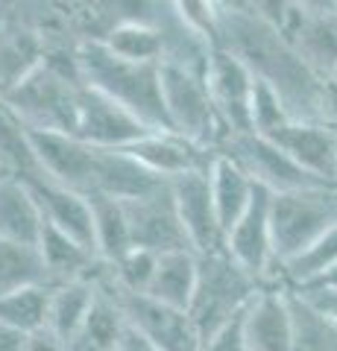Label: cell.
<instances>
[{
    "instance_id": "1",
    "label": "cell",
    "mask_w": 337,
    "mask_h": 351,
    "mask_svg": "<svg viewBox=\"0 0 337 351\" xmlns=\"http://www.w3.org/2000/svg\"><path fill=\"white\" fill-rule=\"evenodd\" d=\"M217 44L232 50L237 59H244L246 68L255 73V80L273 85L285 97L293 120H332V82H325L299 56V50L276 24H270L246 6L223 9Z\"/></svg>"
},
{
    "instance_id": "2",
    "label": "cell",
    "mask_w": 337,
    "mask_h": 351,
    "mask_svg": "<svg viewBox=\"0 0 337 351\" xmlns=\"http://www.w3.org/2000/svg\"><path fill=\"white\" fill-rule=\"evenodd\" d=\"M80 91H82V80L77 68V44L62 50L47 44L45 62L0 97L32 129L73 132Z\"/></svg>"
},
{
    "instance_id": "3",
    "label": "cell",
    "mask_w": 337,
    "mask_h": 351,
    "mask_svg": "<svg viewBox=\"0 0 337 351\" xmlns=\"http://www.w3.org/2000/svg\"><path fill=\"white\" fill-rule=\"evenodd\" d=\"M80 80L135 112L147 126L170 129L161 97V64H144L115 56L100 38L77 44Z\"/></svg>"
},
{
    "instance_id": "4",
    "label": "cell",
    "mask_w": 337,
    "mask_h": 351,
    "mask_svg": "<svg viewBox=\"0 0 337 351\" xmlns=\"http://www.w3.org/2000/svg\"><path fill=\"white\" fill-rule=\"evenodd\" d=\"M261 287L264 284L249 276L241 263H235L226 249L200 255V278L194 299L188 304V313L197 325V331L202 334V343L214 331H220L223 325L235 322Z\"/></svg>"
},
{
    "instance_id": "5",
    "label": "cell",
    "mask_w": 337,
    "mask_h": 351,
    "mask_svg": "<svg viewBox=\"0 0 337 351\" xmlns=\"http://www.w3.org/2000/svg\"><path fill=\"white\" fill-rule=\"evenodd\" d=\"M161 97H165L167 126L173 132L191 138L194 144L211 152H220L232 141V132L217 112V103L202 71L161 62Z\"/></svg>"
},
{
    "instance_id": "6",
    "label": "cell",
    "mask_w": 337,
    "mask_h": 351,
    "mask_svg": "<svg viewBox=\"0 0 337 351\" xmlns=\"http://www.w3.org/2000/svg\"><path fill=\"white\" fill-rule=\"evenodd\" d=\"M337 226V184L273 193V249L281 269ZM276 269V276H279Z\"/></svg>"
},
{
    "instance_id": "7",
    "label": "cell",
    "mask_w": 337,
    "mask_h": 351,
    "mask_svg": "<svg viewBox=\"0 0 337 351\" xmlns=\"http://www.w3.org/2000/svg\"><path fill=\"white\" fill-rule=\"evenodd\" d=\"M223 249L235 263L249 272L261 284L276 281V249H273V193L267 188L255 191V199L241 214V219L226 232Z\"/></svg>"
},
{
    "instance_id": "8",
    "label": "cell",
    "mask_w": 337,
    "mask_h": 351,
    "mask_svg": "<svg viewBox=\"0 0 337 351\" xmlns=\"http://www.w3.org/2000/svg\"><path fill=\"white\" fill-rule=\"evenodd\" d=\"M117 295H121L129 328L159 351H202V334L185 307L165 304L147 293L117 290Z\"/></svg>"
},
{
    "instance_id": "9",
    "label": "cell",
    "mask_w": 337,
    "mask_h": 351,
    "mask_svg": "<svg viewBox=\"0 0 337 351\" xmlns=\"http://www.w3.org/2000/svg\"><path fill=\"white\" fill-rule=\"evenodd\" d=\"M220 152L232 156L249 176H253L255 184L267 188L270 193H288V191L311 188V184H332V182H320L317 176H311L305 167H299L273 138L255 135V132H249V135H235Z\"/></svg>"
},
{
    "instance_id": "10",
    "label": "cell",
    "mask_w": 337,
    "mask_h": 351,
    "mask_svg": "<svg viewBox=\"0 0 337 351\" xmlns=\"http://www.w3.org/2000/svg\"><path fill=\"white\" fill-rule=\"evenodd\" d=\"M30 132V147L36 156L38 170L53 182H62L73 191L91 193L94 191V176H97V147L85 144L73 132L59 129H32Z\"/></svg>"
},
{
    "instance_id": "11",
    "label": "cell",
    "mask_w": 337,
    "mask_h": 351,
    "mask_svg": "<svg viewBox=\"0 0 337 351\" xmlns=\"http://www.w3.org/2000/svg\"><path fill=\"white\" fill-rule=\"evenodd\" d=\"M150 129L153 126H147L135 112H129L108 94L82 82L73 135H80L85 144L97 149H126L138 138H144Z\"/></svg>"
},
{
    "instance_id": "12",
    "label": "cell",
    "mask_w": 337,
    "mask_h": 351,
    "mask_svg": "<svg viewBox=\"0 0 337 351\" xmlns=\"http://www.w3.org/2000/svg\"><path fill=\"white\" fill-rule=\"evenodd\" d=\"M170 193L194 252L209 255L214 249H223V228L211 193V164L170 179Z\"/></svg>"
},
{
    "instance_id": "13",
    "label": "cell",
    "mask_w": 337,
    "mask_h": 351,
    "mask_svg": "<svg viewBox=\"0 0 337 351\" xmlns=\"http://www.w3.org/2000/svg\"><path fill=\"white\" fill-rule=\"evenodd\" d=\"M205 82L211 88V97L217 103L223 123L235 135H249L253 120H249V106H253L255 91V73L246 68L244 59H237L232 50L217 47L211 50L209 64H205Z\"/></svg>"
},
{
    "instance_id": "14",
    "label": "cell",
    "mask_w": 337,
    "mask_h": 351,
    "mask_svg": "<svg viewBox=\"0 0 337 351\" xmlns=\"http://www.w3.org/2000/svg\"><path fill=\"white\" fill-rule=\"evenodd\" d=\"M126 214H129V228H132V243L144 246L150 252H173V249H194L188 243V234L182 228V219L173 205L170 182L156 193L141 196V199H129Z\"/></svg>"
},
{
    "instance_id": "15",
    "label": "cell",
    "mask_w": 337,
    "mask_h": 351,
    "mask_svg": "<svg viewBox=\"0 0 337 351\" xmlns=\"http://www.w3.org/2000/svg\"><path fill=\"white\" fill-rule=\"evenodd\" d=\"M241 322L249 351H293V313L285 284H264Z\"/></svg>"
},
{
    "instance_id": "16",
    "label": "cell",
    "mask_w": 337,
    "mask_h": 351,
    "mask_svg": "<svg viewBox=\"0 0 337 351\" xmlns=\"http://www.w3.org/2000/svg\"><path fill=\"white\" fill-rule=\"evenodd\" d=\"M21 182H24L32 191V196H36L47 226L59 228V232H68L77 240H82L89 249H94V214H91L89 193L73 191L62 182H53L41 170L30 173L27 179H21Z\"/></svg>"
},
{
    "instance_id": "17",
    "label": "cell",
    "mask_w": 337,
    "mask_h": 351,
    "mask_svg": "<svg viewBox=\"0 0 337 351\" xmlns=\"http://www.w3.org/2000/svg\"><path fill=\"white\" fill-rule=\"evenodd\" d=\"M276 144L288 156L305 167L320 182H332L337 176V126L332 120H290L288 126L273 132Z\"/></svg>"
},
{
    "instance_id": "18",
    "label": "cell",
    "mask_w": 337,
    "mask_h": 351,
    "mask_svg": "<svg viewBox=\"0 0 337 351\" xmlns=\"http://www.w3.org/2000/svg\"><path fill=\"white\" fill-rule=\"evenodd\" d=\"M126 152H132L150 173L161 176L167 182L182 173L209 167L217 156V152L194 144L191 138H185L173 129H150L144 138H138L132 147H126Z\"/></svg>"
},
{
    "instance_id": "19",
    "label": "cell",
    "mask_w": 337,
    "mask_h": 351,
    "mask_svg": "<svg viewBox=\"0 0 337 351\" xmlns=\"http://www.w3.org/2000/svg\"><path fill=\"white\" fill-rule=\"evenodd\" d=\"M129 331L121 295L106 281V263L97 269V299L91 304L89 316L71 337L68 351H117Z\"/></svg>"
},
{
    "instance_id": "20",
    "label": "cell",
    "mask_w": 337,
    "mask_h": 351,
    "mask_svg": "<svg viewBox=\"0 0 337 351\" xmlns=\"http://www.w3.org/2000/svg\"><path fill=\"white\" fill-rule=\"evenodd\" d=\"M281 32L325 82L337 80V12H299L293 9Z\"/></svg>"
},
{
    "instance_id": "21",
    "label": "cell",
    "mask_w": 337,
    "mask_h": 351,
    "mask_svg": "<svg viewBox=\"0 0 337 351\" xmlns=\"http://www.w3.org/2000/svg\"><path fill=\"white\" fill-rule=\"evenodd\" d=\"M167 179L150 173L132 152L126 149H100L97 152V176H94V191L108 193L121 202L141 199V196L156 193L165 188Z\"/></svg>"
},
{
    "instance_id": "22",
    "label": "cell",
    "mask_w": 337,
    "mask_h": 351,
    "mask_svg": "<svg viewBox=\"0 0 337 351\" xmlns=\"http://www.w3.org/2000/svg\"><path fill=\"white\" fill-rule=\"evenodd\" d=\"M38 252L41 261L47 267L50 284H62V281H77V278H94L100 269V258L97 252L89 249L68 232H59L45 223V232L38 237Z\"/></svg>"
},
{
    "instance_id": "23",
    "label": "cell",
    "mask_w": 337,
    "mask_h": 351,
    "mask_svg": "<svg viewBox=\"0 0 337 351\" xmlns=\"http://www.w3.org/2000/svg\"><path fill=\"white\" fill-rule=\"evenodd\" d=\"M258 184L241 164L226 152H217L211 161V193H214V208L220 217L223 237L226 232L241 219V214L249 208V202L255 199Z\"/></svg>"
},
{
    "instance_id": "24",
    "label": "cell",
    "mask_w": 337,
    "mask_h": 351,
    "mask_svg": "<svg viewBox=\"0 0 337 351\" xmlns=\"http://www.w3.org/2000/svg\"><path fill=\"white\" fill-rule=\"evenodd\" d=\"M45 214L21 179H0V240L38 246Z\"/></svg>"
},
{
    "instance_id": "25",
    "label": "cell",
    "mask_w": 337,
    "mask_h": 351,
    "mask_svg": "<svg viewBox=\"0 0 337 351\" xmlns=\"http://www.w3.org/2000/svg\"><path fill=\"white\" fill-rule=\"evenodd\" d=\"M197 278H200V252H194V249L161 252L153 281L147 287V295L188 311L194 290H197Z\"/></svg>"
},
{
    "instance_id": "26",
    "label": "cell",
    "mask_w": 337,
    "mask_h": 351,
    "mask_svg": "<svg viewBox=\"0 0 337 351\" xmlns=\"http://www.w3.org/2000/svg\"><path fill=\"white\" fill-rule=\"evenodd\" d=\"M165 24L141 21V18H126V21H117V24L108 27L100 36V41L121 59L144 62V64H161V59H165V47H167Z\"/></svg>"
},
{
    "instance_id": "27",
    "label": "cell",
    "mask_w": 337,
    "mask_h": 351,
    "mask_svg": "<svg viewBox=\"0 0 337 351\" xmlns=\"http://www.w3.org/2000/svg\"><path fill=\"white\" fill-rule=\"evenodd\" d=\"M91 214H94V249L103 263H115L117 258L129 252L132 243V228H129V214L121 199L100 191L89 193Z\"/></svg>"
},
{
    "instance_id": "28",
    "label": "cell",
    "mask_w": 337,
    "mask_h": 351,
    "mask_svg": "<svg viewBox=\"0 0 337 351\" xmlns=\"http://www.w3.org/2000/svg\"><path fill=\"white\" fill-rule=\"evenodd\" d=\"M94 299H97V276L53 284L47 331H53L65 346H68L71 337L77 334V328L82 325V319L89 316Z\"/></svg>"
},
{
    "instance_id": "29",
    "label": "cell",
    "mask_w": 337,
    "mask_h": 351,
    "mask_svg": "<svg viewBox=\"0 0 337 351\" xmlns=\"http://www.w3.org/2000/svg\"><path fill=\"white\" fill-rule=\"evenodd\" d=\"M288 295L293 313V351H337V322H332L297 287H288Z\"/></svg>"
},
{
    "instance_id": "30",
    "label": "cell",
    "mask_w": 337,
    "mask_h": 351,
    "mask_svg": "<svg viewBox=\"0 0 337 351\" xmlns=\"http://www.w3.org/2000/svg\"><path fill=\"white\" fill-rule=\"evenodd\" d=\"M36 284H50L38 246L0 240V295L12 290H24V287H36Z\"/></svg>"
},
{
    "instance_id": "31",
    "label": "cell",
    "mask_w": 337,
    "mask_h": 351,
    "mask_svg": "<svg viewBox=\"0 0 337 351\" xmlns=\"http://www.w3.org/2000/svg\"><path fill=\"white\" fill-rule=\"evenodd\" d=\"M50 293L53 284H36V287L12 290L0 295V322L12 325L24 334H36L47 328L50 316Z\"/></svg>"
},
{
    "instance_id": "32",
    "label": "cell",
    "mask_w": 337,
    "mask_h": 351,
    "mask_svg": "<svg viewBox=\"0 0 337 351\" xmlns=\"http://www.w3.org/2000/svg\"><path fill=\"white\" fill-rule=\"evenodd\" d=\"M0 161L6 164L9 179H27L30 173L38 170L30 147L27 123L9 108L3 97H0Z\"/></svg>"
},
{
    "instance_id": "33",
    "label": "cell",
    "mask_w": 337,
    "mask_h": 351,
    "mask_svg": "<svg viewBox=\"0 0 337 351\" xmlns=\"http://www.w3.org/2000/svg\"><path fill=\"white\" fill-rule=\"evenodd\" d=\"M337 263V226H332L317 243H311L299 258H293L290 263L279 269L276 281L279 284H288V287H305L308 281H314L325 272L329 267Z\"/></svg>"
},
{
    "instance_id": "34",
    "label": "cell",
    "mask_w": 337,
    "mask_h": 351,
    "mask_svg": "<svg viewBox=\"0 0 337 351\" xmlns=\"http://www.w3.org/2000/svg\"><path fill=\"white\" fill-rule=\"evenodd\" d=\"M156 263H159V252L132 246L115 263H106V281L115 290H124V293H147L156 272Z\"/></svg>"
},
{
    "instance_id": "35",
    "label": "cell",
    "mask_w": 337,
    "mask_h": 351,
    "mask_svg": "<svg viewBox=\"0 0 337 351\" xmlns=\"http://www.w3.org/2000/svg\"><path fill=\"white\" fill-rule=\"evenodd\" d=\"M249 120H253V132L255 135H273L281 126H288L293 114L273 85L255 80V91H253V106H249Z\"/></svg>"
},
{
    "instance_id": "36",
    "label": "cell",
    "mask_w": 337,
    "mask_h": 351,
    "mask_svg": "<svg viewBox=\"0 0 337 351\" xmlns=\"http://www.w3.org/2000/svg\"><path fill=\"white\" fill-rule=\"evenodd\" d=\"M173 15H176L191 32H197L200 38L217 47L220 38V18H223V6L217 0H170Z\"/></svg>"
},
{
    "instance_id": "37",
    "label": "cell",
    "mask_w": 337,
    "mask_h": 351,
    "mask_svg": "<svg viewBox=\"0 0 337 351\" xmlns=\"http://www.w3.org/2000/svg\"><path fill=\"white\" fill-rule=\"evenodd\" d=\"M244 316V313H241ZM237 316L235 322L223 325L220 331H214L209 339L202 343V351H249L246 337H244V322Z\"/></svg>"
},
{
    "instance_id": "38",
    "label": "cell",
    "mask_w": 337,
    "mask_h": 351,
    "mask_svg": "<svg viewBox=\"0 0 337 351\" xmlns=\"http://www.w3.org/2000/svg\"><path fill=\"white\" fill-rule=\"evenodd\" d=\"M244 6L253 9V12L261 15L264 21H270V24H276L279 29L288 21V15L293 12L290 0H244Z\"/></svg>"
},
{
    "instance_id": "39",
    "label": "cell",
    "mask_w": 337,
    "mask_h": 351,
    "mask_svg": "<svg viewBox=\"0 0 337 351\" xmlns=\"http://www.w3.org/2000/svg\"><path fill=\"white\" fill-rule=\"evenodd\" d=\"M299 293L305 295L311 304H317L332 322H337V290H299Z\"/></svg>"
},
{
    "instance_id": "40",
    "label": "cell",
    "mask_w": 337,
    "mask_h": 351,
    "mask_svg": "<svg viewBox=\"0 0 337 351\" xmlns=\"http://www.w3.org/2000/svg\"><path fill=\"white\" fill-rule=\"evenodd\" d=\"M24 351H68V346H65L53 331H47V328H45V331H36V334L27 337Z\"/></svg>"
},
{
    "instance_id": "41",
    "label": "cell",
    "mask_w": 337,
    "mask_h": 351,
    "mask_svg": "<svg viewBox=\"0 0 337 351\" xmlns=\"http://www.w3.org/2000/svg\"><path fill=\"white\" fill-rule=\"evenodd\" d=\"M27 337L30 334H24V331H18V328H12V325L0 322V351H24Z\"/></svg>"
},
{
    "instance_id": "42",
    "label": "cell",
    "mask_w": 337,
    "mask_h": 351,
    "mask_svg": "<svg viewBox=\"0 0 337 351\" xmlns=\"http://www.w3.org/2000/svg\"><path fill=\"white\" fill-rule=\"evenodd\" d=\"M299 12H337V0H290Z\"/></svg>"
},
{
    "instance_id": "43",
    "label": "cell",
    "mask_w": 337,
    "mask_h": 351,
    "mask_svg": "<svg viewBox=\"0 0 337 351\" xmlns=\"http://www.w3.org/2000/svg\"><path fill=\"white\" fill-rule=\"evenodd\" d=\"M299 290H337V263L329 267L325 272H320L317 278L308 281L305 287H299Z\"/></svg>"
},
{
    "instance_id": "44",
    "label": "cell",
    "mask_w": 337,
    "mask_h": 351,
    "mask_svg": "<svg viewBox=\"0 0 337 351\" xmlns=\"http://www.w3.org/2000/svg\"><path fill=\"white\" fill-rule=\"evenodd\" d=\"M117 351H159V348H156L153 343H147L144 337H138V334L132 331V328H129L126 337H124V343L117 346Z\"/></svg>"
},
{
    "instance_id": "45",
    "label": "cell",
    "mask_w": 337,
    "mask_h": 351,
    "mask_svg": "<svg viewBox=\"0 0 337 351\" xmlns=\"http://www.w3.org/2000/svg\"><path fill=\"white\" fill-rule=\"evenodd\" d=\"M329 117H332V123L337 126V85H332V97H329Z\"/></svg>"
},
{
    "instance_id": "46",
    "label": "cell",
    "mask_w": 337,
    "mask_h": 351,
    "mask_svg": "<svg viewBox=\"0 0 337 351\" xmlns=\"http://www.w3.org/2000/svg\"><path fill=\"white\" fill-rule=\"evenodd\" d=\"M223 9H237V6H244V0H217Z\"/></svg>"
},
{
    "instance_id": "47",
    "label": "cell",
    "mask_w": 337,
    "mask_h": 351,
    "mask_svg": "<svg viewBox=\"0 0 337 351\" xmlns=\"http://www.w3.org/2000/svg\"><path fill=\"white\" fill-rule=\"evenodd\" d=\"M0 179H9V173H6V164L0 161Z\"/></svg>"
},
{
    "instance_id": "48",
    "label": "cell",
    "mask_w": 337,
    "mask_h": 351,
    "mask_svg": "<svg viewBox=\"0 0 337 351\" xmlns=\"http://www.w3.org/2000/svg\"><path fill=\"white\" fill-rule=\"evenodd\" d=\"M334 184H337V176H334Z\"/></svg>"
},
{
    "instance_id": "49",
    "label": "cell",
    "mask_w": 337,
    "mask_h": 351,
    "mask_svg": "<svg viewBox=\"0 0 337 351\" xmlns=\"http://www.w3.org/2000/svg\"><path fill=\"white\" fill-rule=\"evenodd\" d=\"M332 85H337V80H334V82H332Z\"/></svg>"
}]
</instances>
